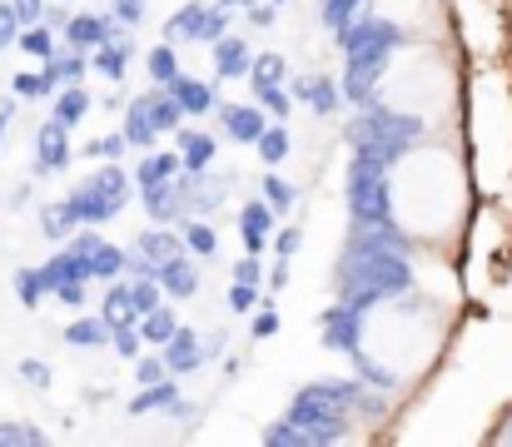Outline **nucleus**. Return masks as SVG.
<instances>
[{
    "instance_id": "18",
    "label": "nucleus",
    "mask_w": 512,
    "mask_h": 447,
    "mask_svg": "<svg viewBox=\"0 0 512 447\" xmlns=\"http://www.w3.org/2000/svg\"><path fill=\"white\" fill-rule=\"evenodd\" d=\"M135 249H140L145 259H155V264L189 254V249H184V234H179V224H155V229H140V234H135Z\"/></svg>"
},
{
    "instance_id": "2",
    "label": "nucleus",
    "mask_w": 512,
    "mask_h": 447,
    "mask_svg": "<svg viewBox=\"0 0 512 447\" xmlns=\"http://www.w3.org/2000/svg\"><path fill=\"white\" fill-rule=\"evenodd\" d=\"M339 45H343V55H348L343 90H348V100L363 110V105L373 100V85H378V75L388 70V55H393V50H403V25L358 15L348 30H339Z\"/></svg>"
},
{
    "instance_id": "34",
    "label": "nucleus",
    "mask_w": 512,
    "mask_h": 447,
    "mask_svg": "<svg viewBox=\"0 0 512 447\" xmlns=\"http://www.w3.org/2000/svg\"><path fill=\"white\" fill-rule=\"evenodd\" d=\"M10 289H15V298H20L25 308H40L45 294H50L45 279H40V264H35V269H15V274H10Z\"/></svg>"
},
{
    "instance_id": "55",
    "label": "nucleus",
    "mask_w": 512,
    "mask_h": 447,
    "mask_svg": "<svg viewBox=\"0 0 512 447\" xmlns=\"http://www.w3.org/2000/svg\"><path fill=\"white\" fill-rule=\"evenodd\" d=\"M55 298H60L65 308H80V303H85V279H75V284H60V289H55Z\"/></svg>"
},
{
    "instance_id": "11",
    "label": "nucleus",
    "mask_w": 512,
    "mask_h": 447,
    "mask_svg": "<svg viewBox=\"0 0 512 447\" xmlns=\"http://www.w3.org/2000/svg\"><path fill=\"white\" fill-rule=\"evenodd\" d=\"M70 125H60L55 115L35 130V174H60L70 164Z\"/></svg>"
},
{
    "instance_id": "5",
    "label": "nucleus",
    "mask_w": 512,
    "mask_h": 447,
    "mask_svg": "<svg viewBox=\"0 0 512 447\" xmlns=\"http://www.w3.org/2000/svg\"><path fill=\"white\" fill-rule=\"evenodd\" d=\"M388 169H393V164H383V159H373V154H358V149H353V164H348V189H343L353 224L373 229V224H388V219H393Z\"/></svg>"
},
{
    "instance_id": "26",
    "label": "nucleus",
    "mask_w": 512,
    "mask_h": 447,
    "mask_svg": "<svg viewBox=\"0 0 512 447\" xmlns=\"http://www.w3.org/2000/svg\"><path fill=\"white\" fill-rule=\"evenodd\" d=\"M65 343L70 348H105L110 343V318L105 313H90V318H75V323H65Z\"/></svg>"
},
{
    "instance_id": "58",
    "label": "nucleus",
    "mask_w": 512,
    "mask_h": 447,
    "mask_svg": "<svg viewBox=\"0 0 512 447\" xmlns=\"http://www.w3.org/2000/svg\"><path fill=\"white\" fill-rule=\"evenodd\" d=\"M15 10H20V20H25V25L45 20V0H15Z\"/></svg>"
},
{
    "instance_id": "52",
    "label": "nucleus",
    "mask_w": 512,
    "mask_h": 447,
    "mask_svg": "<svg viewBox=\"0 0 512 447\" xmlns=\"http://www.w3.org/2000/svg\"><path fill=\"white\" fill-rule=\"evenodd\" d=\"M110 15L120 25H140L145 20V0H110Z\"/></svg>"
},
{
    "instance_id": "37",
    "label": "nucleus",
    "mask_w": 512,
    "mask_h": 447,
    "mask_svg": "<svg viewBox=\"0 0 512 447\" xmlns=\"http://www.w3.org/2000/svg\"><path fill=\"white\" fill-rule=\"evenodd\" d=\"M105 318H110V328L115 323H140V313H135V303H130V284H110V294H105V308H100Z\"/></svg>"
},
{
    "instance_id": "49",
    "label": "nucleus",
    "mask_w": 512,
    "mask_h": 447,
    "mask_svg": "<svg viewBox=\"0 0 512 447\" xmlns=\"http://www.w3.org/2000/svg\"><path fill=\"white\" fill-rule=\"evenodd\" d=\"M299 244H304V229H299V224H284V229H274V239H269V249H274L279 259H294Z\"/></svg>"
},
{
    "instance_id": "62",
    "label": "nucleus",
    "mask_w": 512,
    "mask_h": 447,
    "mask_svg": "<svg viewBox=\"0 0 512 447\" xmlns=\"http://www.w3.org/2000/svg\"><path fill=\"white\" fill-rule=\"evenodd\" d=\"M274 5H284V0H274Z\"/></svg>"
},
{
    "instance_id": "16",
    "label": "nucleus",
    "mask_w": 512,
    "mask_h": 447,
    "mask_svg": "<svg viewBox=\"0 0 512 447\" xmlns=\"http://www.w3.org/2000/svg\"><path fill=\"white\" fill-rule=\"evenodd\" d=\"M184 179H189V214H214V209L224 204L234 174H209V169L189 174V169H184Z\"/></svg>"
},
{
    "instance_id": "23",
    "label": "nucleus",
    "mask_w": 512,
    "mask_h": 447,
    "mask_svg": "<svg viewBox=\"0 0 512 447\" xmlns=\"http://www.w3.org/2000/svg\"><path fill=\"white\" fill-rule=\"evenodd\" d=\"M155 279L165 284V294L170 298H194V289H199V269H194V259H189V254L165 259V264L155 269Z\"/></svg>"
},
{
    "instance_id": "8",
    "label": "nucleus",
    "mask_w": 512,
    "mask_h": 447,
    "mask_svg": "<svg viewBox=\"0 0 512 447\" xmlns=\"http://www.w3.org/2000/svg\"><path fill=\"white\" fill-rule=\"evenodd\" d=\"M319 333H324V348L334 353H358V338H363V308L348 303V298H334L324 313H319Z\"/></svg>"
},
{
    "instance_id": "10",
    "label": "nucleus",
    "mask_w": 512,
    "mask_h": 447,
    "mask_svg": "<svg viewBox=\"0 0 512 447\" xmlns=\"http://www.w3.org/2000/svg\"><path fill=\"white\" fill-rule=\"evenodd\" d=\"M274 224H279V214H274V204L259 194V199H249L244 209H239V239H244V254H264L269 249V239H274Z\"/></svg>"
},
{
    "instance_id": "61",
    "label": "nucleus",
    "mask_w": 512,
    "mask_h": 447,
    "mask_svg": "<svg viewBox=\"0 0 512 447\" xmlns=\"http://www.w3.org/2000/svg\"><path fill=\"white\" fill-rule=\"evenodd\" d=\"M219 5H224V10H239V5H244V10H249V5H254V0H219Z\"/></svg>"
},
{
    "instance_id": "59",
    "label": "nucleus",
    "mask_w": 512,
    "mask_h": 447,
    "mask_svg": "<svg viewBox=\"0 0 512 447\" xmlns=\"http://www.w3.org/2000/svg\"><path fill=\"white\" fill-rule=\"evenodd\" d=\"M224 343H229L224 333H209V338H204V363H209V358H219V353H224Z\"/></svg>"
},
{
    "instance_id": "14",
    "label": "nucleus",
    "mask_w": 512,
    "mask_h": 447,
    "mask_svg": "<svg viewBox=\"0 0 512 447\" xmlns=\"http://www.w3.org/2000/svg\"><path fill=\"white\" fill-rule=\"evenodd\" d=\"M294 100H304L314 115H339L343 90L334 75H299V80H294Z\"/></svg>"
},
{
    "instance_id": "13",
    "label": "nucleus",
    "mask_w": 512,
    "mask_h": 447,
    "mask_svg": "<svg viewBox=\"0 0 512 447\" xmlns=\"http://www.w3.org/2000/svg\"><path fill=\"white\" fill-rule=\"evenodd\" d=\"M160 353H165V368H170L174 378H184V373L204 368V333H194V328L179 323V333H174Z\"/></svg>"
},
{
    "instance_id": "38",
    "label": "nucleus",
    "mask_w": 512,
    "mask_h": 447,
    "mask_svg": "<svg viewBox=\"0 0 512 447\" xmlns=\"http://www.w3.org/2000/svg\"><path fill=\"white\" fill-rule=\"evenodd\" d=\"M259 159H264V164H269V169H274V164H284V159H289V130H284V125H269V130H264V135H259Z\"/></svg>"
},
{
    "instance_id": "3",
    "label": "nucleus",
    "mask_w": 512,
    "mask_h": 447,
    "mask_svg": "<svg viewBox=\"0 0 512 447\" xmlns=\"http://www.w3.org/2000/svg\"><path fill=\"white\" fill-rule=\"evenodd\" d=\"M135 174H125L115 159H105V169H95V174H85L60 204H65V214L75 219V224H105V219H115L130 199H135Z\"/></svg>"
},
{
    "instance_id": "32",
    "label": "nucleus",
    "mask_w": 512,
    "mask_h": 447,
    "mask_svg": "<svg viewBox=\"0 0 512 447\" xmlns=\"http://www.w3.org/2000/svg\"><path fill=\"white\" fill-rule=\"evenodd\" d=\"M145 70H150V80L155 85H170V80H179L184 70H179V55H174V45L170 40H160L150 55H145Z\"/></svg>"
},
{
    "instance_id": "46",
    "label": "nucleus",
    "mask_w": 512,
    "mask_h": 447,
    "mask_svg": "<svg viewBox=\"0 0 512 447\" xmlns=\"http://www.w3.org/2000/svg\"><path fill=\"white\" fill-rule=\"evenodd\" d=\"M160 378H170L165 353H160V348H155V353H140V358H135V383L145 388V383H160Z\"/></svg>"
},
{
    "instance_id": "4",
    "label": "nucleus",
    "mask_w": 512,
    "mask_h": 447,
    "mask_svg": "<svg viewBox=\"0 0 512 447\" xmlns=\"http://www.w3.org/2000/svg\"><path fill=\"white\" fill-rule=\"evenodd\" d=\"M423 120L418 115H398V110H383V105H363V115L353 120V149L358 154H373V159H383V164H393L403 149H413L423 140Z\"/></svg>"
},
{
    "instance_id": "30",
    "label": "nucleus",
    "mask_w": 512,
    "mask_h": 447,
    "mask_svg": "<svg viewBox=\"0 0 512 447\" xmlns=\"http://www.w3.org/2000/svg\"><path fill=\"white\" fill-rule=\"evenodd\" d=\"M140 333H145V343L150 348H165L174 333H179V318H174L170 303H160V308H150L145 318H140Z\"/></svg>"
},
{
    "instance_id": "1",
    "label": "nucleus",
    "mask_w": 512,
    "mask_h": 447,
    "mask_svg": "<svg viewBox=\"0 0 512 447\" xmlns=\"http://www.w3.org/2000/svg\"><path fill=\"white\" fill-rule=\"evenodd\" d=\"M408 279H413V269H408V244H403V234H398L393 224H373V229L353 224V239H348V249H343L339 274H334L339 298L358 303V308H373V303H383V298L403 294Z\"/></svg>"
},
{
    "instance_id": "22",
    "label": "nucleus",
    "mask_w": 512,
    "mask_h": 447,
    "mask_svg": "<svg viewBox=\"0 0 512 447\" xmlns=\"http://www.w3.org/2000/svg\"><path fill=\"white\" fill-rule=\"evenodd\" d=\"M174 403H179V383L170 378H160V383H145L135 398H130V418H145V413H170Z\"/></svg>"
},
{
    "instance_id": "45",
    "label": "nucleus",
    "mask_w": 512,
    "mask_h": 447,
    "mask_svg": "<svg viewBox=\"0 0 512 447\" xmlns=\"http://www.w3.org/2000/svg\"><path fill=\"white\" fill-rule=\"evenodd\" d=\"M20 30H25V20H20L15 0H0V55H5L10 45H20Z\"/></svg>"
},
{
    "instance_id": "12",
    "label": "nucleus",
    "mask_w": 512,
    "mask_h": 447,
    "mask_svg": "<svg viewBox=\"0 0 512 447\" xmlns=\"http://www.w3.org/2000/svg\"><path fill=\"white\" fill-rule=\"evenodd\" d=\"M219 120H224L229 140H239V145H259V135L269 130L264 105H219Z\"/></svg>"
},
{
    "instance_id": "39",
    "label": "nucleus",
    "mask_w": 512,
    "mask_h": 447,
    "mask_svg": "<svg viewBox=\"0 0 512 447\" xmlns=\"http://www.w3.org/2000/svg\"><path fill=\"white\" fill-rule=\"evenodd\" d=\"M284 80H289L284 55H254V65H249V85H284Z\"/></svg>"
},
{
    "instance_id": "44",
    "label": "nucleus",
    "mask_w": 512,
    "mask_h": 447,
    "mask_svg": "<svg viewBox=\"0 0 512 447\" xmlns=\"http://www.w3.org/2000/svg\"><path fill=\"white\" fill-rule=\"evenodd\" d=\"M358 15H363V0H324V25H329L334 35L348 30Z\"/></svg>"
},
{
    "instance_id": "42",
    "label": "nucleus",
    "mask_w": 512,
    "mask_h": 447,
    "mask_svg": "<svg viewBox=\"0 0 512 447\" xmlns=\"http://www.w3.org/2000/svg\"><path fill=\"white\" fill-rule=\"evenodd\" d=\"M165 284H160V279H135V284H130V303H135V313H140V318H145V313H150V308H160V303H165Z\"/></svg>"
},
{
    "instance_id": "41",
    "label": "nucleus",
    "mask_w": 512,
    "mask_h": 447,
    "mask_svg": "<svg viewBox=\"0 0 512 447\" xmlns=\"http://www.w3.org/2000/svg\"><path fill=\"white\" fill-rule=\"evenodd\" d=\"M10 90L25 95V100H55V85L45 80V70H20V75L10 80Z\"/></svg>"
},
{
    "instance_id": "60",
    "label": "nucleus",
    "mask_w": 512,
    "mask_h": 447,
    "mask_svg": "<svg viewBox=\"0 0 512 447\" xmlns=\"http://www.w3.org/2000/svg\"><path fill=\"white\" fill-rule=\"evenodd\" d=\"M10 120H15V100H0V145H5V130H10Z\"/></svg>"
},
{
    "instance_id": "43",
    "label": "nucleus",
    "mask_w": 512,
    "mask_h": 447,
    "mask_svg": "<svg viewBox=\"0 0 512 447\" xmlns=\"http://www.w3.org/2000/svg\"><path fill=\"white\" fill-rule=\"evenodd\" d=\"M254 95H259V105H264L269 115L289 120V110H294V90H289V85H254Z\"/></svg>"
},
{
    "instance_id": "25",
    "label": "nucleus",
    "mask_w": 512,
    "mask_h": 447,
    "mask_svg": "<svg viewBox=\"0 0 512 447\" xmlns=\"http://www.w3.org/2000/svg\"><path fill=\"white\" fill-rule=\"evenodd\" d=\"M40 70H45V80L60 90V85H75L85 70H90V50H75L70 45V55H50V60H40Z\"/></svg>"
},
{
    "instance_id": "56",
    "label": "nucleus",
    "mask_w": 512,
    "mask_h": 447,
    "mask_svg": "<svg viewBox=\"0 0 512 447\" xmlns=\"http://www.w3.org/2000/svg\"><path fill=\"white\" fill-rule=\"evenodd\" d=\"M249 25H259V30H269V25H274V0H264V5L254 0V5H249Z\"/></svg>"
},
{
    "instance_id": "48",
    "label": "nucleus",
    "mask_w": 512,
    "mask_h": 447,
    "mask_svg": "<svg viewBox=\"0 0 512 447\" xmlns=\"http://www.w3.org/2000/svg\"><path fill=\"white\" fill-rule=\"evenodd\" d=\"M125 130L120 135H100V140H85V159H120L125 154Z\"/></svg>"
},
{
    "instance_id": "31",
    "label": "nucleus",
    "mask_w": 512,
    "mask_h": 447,
    "mask_svg": "<svg viewBox=\"0 0 512 447\" xmlns=\"http://www.w3.org/2000/svg\"><path fill=\"white\" fill-rule=\"evenodd\" d=\"M145 100H150V120H155L160 135H174L184 125V110H179V100H174L170 90H150Z\"/></svg>"
},
{
    "instance_id": "36",
    "label": "nucleus",
    "mask_w": 512,
    "mask_h": 447,
    "mask_svg": "<svg viewBox=\"0 0 512 447\" xmlns=\"http://www.w3.org/2000/svg\"><path fill=\"white\" fill-rule=\"evenodd\" d=\"M259 194L274 204V214H279V219H284V214L299 204V189H294L289 179H279V174H264V179H259Z\"/></svg>"
},
{
    "instance_id": "29",
    "label": "nucleus",
    "mask_w": 512,
    "mask_h": 447,
    "mask_svg": "<svg viewBox=\"0 0 512 447\" xmlns=\"http://www.w3.org/2000/svg\"><path fill=\"white\" fill-rule=\"evenodd\" d=\"M179 234H184V249H189L194 259H214V254H219V234H214V224H209L204 214L179 219Z\"/></svg>"
},
{
    "instance_id": "47",
    "label": "nucleus",
    "mask_w": 512,
    "mask_h": 447,
    "mask_svg": "<svg viewBox=\"0 0 512 447\" xmlns=\"http://www.w3.org/2000/svg\"><path fill=\"white\" fill-rule=\"evenodd\" d=\"M259 303H264L259 284H239V279H234V289H229V313H239V318H244V313H254Z\"/></svg>"
},
{
    "instance_id": "35",
    "label": "nucleus",
    "mask_w": 512,
    "mask_h": 447,
    "mask_svg": "<svg viewBox=\"0 0 512 447\" xmlns=\"http://www.w3.org/2000/svg\"><path fill=\"white\" fill-rule=\"evenodd\" d=\"M20 50H25L30 60H50V55H55V30H50L45 20L25 25V30H20Z\"/></svg>"
},
{
    "instance_id": "15",
    "label": "nucleus",
    "mask_w": 512,
    "mask_h": 447,
    "mask_svg": "<svg viewBox=\"0 0 512 447\" xmlns=\"http://www.w3.org/2000/svg\"><path fill=\"white\" fill-rule=\"evenodd\" d=\"M115 30H120L115 15H65V40L75 50H100Z\"/></svg>"
},
{
    "instance_id": "53",
    "label": "nucleus",
    "mask_w": 512,
    "mask_h": 447,
    "mask_svg": "<svg viewBox=\"0 0 512 447\" xmlns=\"http://www.w3.org/2000/svg\"><path fill=\"white\" fill-rule=\"evenodd\" d=\"M234 279H239V284H264V264H259V254H244V259L234 264Z\"/></svg>"
},
{
    "instance_id": "50",
    "label": "nucleus",
    "mask_w": 512,
    "mask_h": 447,
    "mask_svg": "<svg viewBox=\"0 0 512 447\" xmlns=\"http://www.w3.org/2000/svg\"><path fill=\"white\" fill-rule=\"evenodd\" d=\"M249 333H254V338H274V333H279V313H274V298H264V303L254 308V323H249Z\"/></svg>"
},
{
    "instance_id": "28",
    "label": "nucleus",
    "mask_w": 512,
    "mask_h": 447,
    "mask_svg": "<svg viewBox=\"0 0 512 447\" xmlns=\"http://www.w3.org/2000/svg\"><path fill=\"white\" fill-rule=\"evenodd\" d=\"M50 115H55L60 125H70V130H75V125L90 115V90H85L80 80H75V85H60V90H55V110H50Z\"/></svg>"
},
{
    "instance_id": "7",
    "label": "nucleus",
    "mask_w": 512,
    "mask_h": 447,
    "mask_svg": "<svg viewBox=\"0 0 512 447\" xmlns=\"http://www.w3.org/2000/svg\"><path fill=\"white\" fill-rule=\"evenodd\" d=\"M70 249L85 259V269H90V279H105V284H115L120 274H125V249L120 244H110V239H100L95 234V224H80L75 234H70Z\"/></svg>"
},
{
    "instance_id": "40",
    "label": "nucleus",
    "mask_w": 512,
    "mask_h": 447,
    "mask_svg": "<svg viewBox=\"0 0 512 447\" xmlns=\"http://www.w3.org/2000/svg\"><path fill=\"white\" fill-rule=\"evenodd\" d=\"M75 229H80V224H75V219L65 214V204H60V199L40 209V234H45V239H70Z\"/></svg>"
},
{
    "instance_id": "54",
    "label": "nucleus",
    "mask_w": 512,
    "mask_h": 447,
    "mask_svg": "<svg viewBox=\"0 0 512 447\" xmlns=\"http://www.w3.org/2000/svg\"><path fill=\"white\" fill-rule=\"evenodd\" d=\"M0 443H45L40 428H20V423H0Z\"/></svg>"
},
{
    "instance_id": "24",
    "label": "nucleus",
    "mask_w": 512,
    "mask_h": 447,
    "mask_svg": "<svg viewBox=\"0 0 512 447\" xmlns=\"http://www.w3.org/2000/svg\"><path fill=\"white\" fill-rule=\"evenodd\" d=\"M125 140L135 149H150L160 140V130H155V120H150V100L145 95H135V100H125Z\"/></svg>"
},
{
    "instance_id": "57",
    "label": "nucleus",
    "mask_w": 512,
    "mask_h": 447,
    "mask_svg": "<svg viewBox=\"0 0 512 447\" xmlns=\"http://www.w3.org/2000/svg\"><path fill=\"white\" fill-rule=\"evenodd\" d=\"M284 289H289V259H279L269 269V294H284Z\"/></svg>"
},
{
    "instance_id": "51",
    "label": "nucleus",
    "mask_w": 512,
    "mask_h": 447,
    "mask_svg": "<svg viewBox=\"0 0 512 447\" xmlns=\"http://www.w3.org/2000/svg\"><path fill=\"white\" fill-rule=\"evenodd\" d=\"M20 378H25L30 388H50V363H40V358H20Z\"/></svg>"
},
{
    "instance_id": "20",
    "label": "nucleus",
    "mask_w": 512,
    "mask_h": 447,
    "mask_svg": "<svg viewBox=\"0 0 512 447\" xmlns=\"http://www.w3.org/2000/svg\"><path fill=\"white\" fill-rule=\"evenodd\" d=\"M249 65H254V55H249V45H244L239 35L214 40V75H219V80H244Z\"/></svg>"
},
{
    "instance_id": "27",
    "label": "nucleus",
    "mask_w": 512,
    "mask_h": 447,
    "mask_svg": "<svg viewBox=\"0 0 512 447\" xmlns=\"http://www.w3.org/2000/svg\"><path fill=\"white\" fill-rule=\"evenodd\" d=\"M184 169V159H179V149H145V159L135 164V184L145 189V184H160V179H174Z\"/></svg>"
},
{
    "instance_id": "33",
    "label": "nucleus",
    "mask_w": 512,
    "mask_h": 447,
    "mask_svg": "<svg viewBox=\"0 0 512 447\" xmlns=\"http://www.w3.org/2000/svg\"><path fill=\"white\" fill-rule=\"evenodd\" d=\"M110 348H115V358H125V363H135L150 343H145V333H140V323H115L110 328Z\"/></svg>"
},
{
    "instance_id": "17",
    "label": "nucleus",
    "mask_w": 512,
    "mask_h": 447,
    "mask_svg": "<svg viewBox=\"0 0 512 447\" xmlns=\"http://www.w3.org/2000/svg\"><path fill=\"white\" fill-rule=\"evenodd\" d=\"M130 60H135V40H130V35H120V30H115L100 50H90V70H100L105 80H125Z\"/></svg>"
},
{
    "instance_id": "6",
    "label": "nucleus",
    "mask_w": 512,
    "mask_h": 447,
    "mask_svg": "<svg viewBox=\"0 0 512 447\" xmlns=\"http://www.w3.org/2000/svg\"><path fill=\"white\" fill-rule=\"evenodd\" d=\"M229 35V10L224 5H204V0H184L165 20V40L179 45V40H199V45H214Z\"/></svg>"
},
{
    "instance_id": "19",
    "label": "nucleus",
    "mask_w": 512,
    "mask_h": 447,
    "mask_svg": "<svg viewBox=\"0 0 512 447\" xmlns=\"http://www.w3.org/2000/svg\"><path fill=\"white\" fill-rule=\"evenodd\" d=\"M165 90L179 100V110H184V115H209V110H219L214 85H204V80H194V75H179V80H170Z\"/></svg>"
},
{
    "instance_id": "9",
    "label": "nucleus",
    "mask_w": 512,
    "mask_h": 447,
    "mask_svg": "<svg viewBox=\"0 0 512 447\" xmlns=\"http://www.w3.org/2000/svg\"><path fill=\"white\" fill-rule=\"evenodd\" d=\"M140 199H145V214H150L155 224H179V219H189V179H184V169H179L174 179L145 184Z\"/></svg>"
},
{
    "instance_id": "21",
    "label": "nucleus",
    "mask_w": 512,
    "mask_h": 447,
    "mask_svg": "<svg viewBox=\"0 0 512 447\" xmlns=\"http://www.w3.org/2000/svg\"><path fill=\"white\" fill-rule=\"evenodd\" d=\"M174 149H179L184 169H189V174H199V169H209V164H214L219 140H214V135H204V130H174Z\"/></svg>"
}]
</instances>
